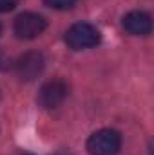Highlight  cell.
Wrapping results in <instances>:
<instances>
[{"label":"cell","instance_id":"cell-10","mask_svg":"<svg viewBox=\"0 0 154 155\" xmlns=\"http://www.w3.org/2000/svg\"><path fill=\"white\" fill-rule=\"evenodd\" d=\"M0 33H2V25H0Z\"/></svg>","mask_w":154,"mask_h":155},{"label":"cell","instance_id":"cell-3","mask_svg":"<svg viewBox=\"0 0 154 155\" xmlns=\"http://www.w3.org/2000/svg\"><path fill=\"white\" fill-rule=\"evenodd\" d=\"M67 96H69L67 83L64 79H60V78H54V79L42 85V88L38 92V103L40 107H44L47 110H53V108L60 107L65 101Z\"/></svg>","mask_w":154,"mask_h":155},{"label":"cell","instance_id":"cell-6","mask_svg":"<svg viewBox=\"0 0 154 155\" xmlns=\"http://www.w3.org/2000/svg\"><path fill=\"white\" fill-rule=\"evenodd\" d=\"M121 25L127 33L134 36H145L152 31V20L147 13L143 11H131L123 16Z\"/></svg>","mask_w":154,"mask_h":155},{"label":"cell","instance_id":"cell-4","mask_svg":"<svg viewBox=\"0 0 154 155\" xmlns=\"http://www.w3.org/2000/svg\"><path fill=\"white\" fill-rule=\"evenodd\" d=\"M47 22L42 15L37 13H22L15 18V24H13V31L18 38L22 40H33L37 38L38 35L44 33Z\"/></svg>","mask_w":154,"mask_h":155},{"label":"cell","instance_id":"cell-8","mask_svg":"<svg viewBox=\"0 0 154 155\" xmlns=\"http://www.w3.org/2000/svg\"><path fill=\"white\" fill-rule=\"evenodd\" d=\"M18 4V0H0V13H7L11 9H15Z\"/></svg>","mask_w":154,"mask_h":155},{"label":"cell","instance_id":"cell-11","mask_svg":"<svg viewBox=\"0 0 154 155\" xmlns=\"http://www.w3.org/2000/svg\"><path fill=\"white\" fill-rule=\"evenodd\" d=\"M0 61H2V54H0Z\"/></svg>","mask_w":154,"mask_h":155},{"label":"cell","instance_id":"cell-7","mask_svg":"<svg viewBox=\"0 0 154 155\" xmlns=\"http://www.w3.org/2000/svg\"><path fill=\"white\" fill-rule=\"evenodd\" d=\"M44 4H45L47 7L65 11V9H71V7L76 4V0H44Z\"/></svg>","mask_w":154,"mask_h":155},{"label":"cell","instance_id":"cell-1","mask_svg":"<svg viewBox=\"0 0 154 155\" xmlns=\"http://www.w3.org/2000/svg\"><path fill=\"white\" fill-rule=\"evenodd\" d=\"M120 146L121 135L111 128L98 130L87 139V152L91 155H116Z\"/></svg>","mask_w":154,"mask_h":155},{"label":"cell","instance_id":"cell-9","mask_svg":"<svg viewBox=\"0 0 154 155\" xmlns=\"http://www.w3.org/2000/svg\"><path fill=\"white\" fill-rule=\"evenodd\" d=\"M24 155H33V153H24Z\"/></svg>","mask_w":154,"mask_h":155},{"label":"cell","instance_id":"cell-5","mask_svg":"<svg viewBox=\"0 0 154 155\" xmlns=\"http://www.w3.org/2000/svg\"><path fill=\"white\" fill-rule=\"evenodd\" d=\"M44 67H45V58L38 51L26 52L15 61V72L22 81H33L42 74Z\"/></svg>","mask_w":154,"mask_h":155},{"label":"cell","instance_id":"cell-2","mask_svg":"<svg viewBox=\"0 0 154 155\" xmlns=\"http://www.w3.org/2000/svg\"><path fill=\"white\" fill-rule=\"evenodd\" d=\"M100 31L91 25V24H85V22H80L75 24L67 29L65 33V43L75 49V51H82V49H91L94 45L100 43Z\"/></svg>","mask_w":154,"mask_h":155}]
</instances>
